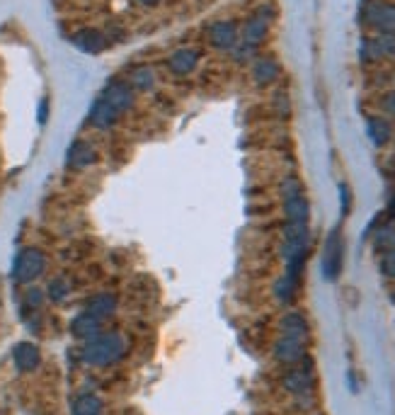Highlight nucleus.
Instances as JSON below:
<instances>
[{
  "instance_id": "obj_36",
  "label": "nucleus",
  "mask_w": 395,
  "mask_h": 415,
  "mask_svg": "<svg viewBox=\"0 0 395 415\" xmlns=\"http://www.w3.org/2000/svg\"><path fill=\"white\" fill-rule=\"evenodd\" d=\"M391 301L395 304V287H393V292H391Z\"/></svg>"
},
{
  "instance_id": "obj_21",
  "label": "nucleus",
  "mask_w": 395,
  "mask_h": 415,
  "mask_svg": "<svg viewBox=\"0 0 395 415\" xmlns=\"http://www.w3.org/2000/svg\"><path fill=\"white\" fill-rule=\"evenodd\" d=\"M366 134H368V139H371V144L381 149V146H386L388 141H391L393 127L386 117H368L366 119Z\"/></svg>"
},
{
  "instance_id": "obj_8",
  "label": "nucleus",
  "mask_w": 395,
  "mask_h": 415,
  "mask_svg": "<svg viewBox=\"0 0 395 415\" xmlns=\"http://www.w3.org/2000/svg\"><path fill=\"white\" fill-rule=\"evenodd\" d=\"M284 388H286L289 393H293V396H308L310 391H313V386H315V374H313V365L310 362H305L303 365V360L298 362V365H293L291 369L284 374Z\"/></svg>"
},
{
  "instance_id": "obj_35",
  "label": "nucleus",
  "mask_w": 395,
  "mask_h": 415,
  "mask_svg": "<svg viewBox=\"0 0 395 415\" xmlns=\"http://www.w3.org/2000/svg\"><path fill=\"white\" fill-rule=\"evenodd\" d=\"M136 3L144 5V8H155V5L160 3V0H136Z\"/></svg>"
},
{
  "instance_id": "obj_7",
  "label": "nucleus",
  "mask_w": 395,
  "mask_h": 415,
  "mask_svg": "<svg viewBox=\"0 0 395 415\" xmlns=\"http://www.w3.org/2000/svg\"><path fill=\"white\" fill-rule=\"evenodd\" d=\"M308 248H310V229H308V224H286V226H284V243H282L284 260L308 255Z\"/></svg>"
},
{
  "instance_id": "obj_20",
  "label": "nucleus",
  "mask_w": 395,
  "mask_h": 415,
  "mask_svg": "<svg viewBox=\"0 0 395 415\" xmlns=\"http://www.w3.org/2000/svg\"><path fill=\"white\" fill-rule=\"evenodd\" d=\"M88 313H92V316H97L99 320L109 318L114 311H117V297L109 292H99L95 294V297L88 299Z\"/></svg>"
},
{
  "instance_id": "obj_31",
  "label": "nucleus",
  "mask_w": 395,
  "mask_h": 415,
  "mask_svg": "<svg viewBox=\"0 0 395 415\" xmlns=\"http://www.w3.org/2000/svg\"><path fill=\"white\" fill-rule=\"evenodd\" d=\"M378 107H381V112L386 114V117L395 119V90L383 93L381 100H378Z\"/></svg>"
},
{
  "instance_id": "obj_4",
  "label": "nucleus",
  "mask_w": 395,
  "mask_h": 415,
  "mask_svg": "<svg viewBox=\"0 0 395 415\" xmlns=\"http://www.w3.org/2000/svg\"><path fill=\"white\" fill-rule=\"evenodd\" d=\"M44 270H46V255L39 248H25L15 257L13 277L20 285H32V282L44 275Z\"/></svg>"
},
{
  "instance_id": "obj_3",
  "label": "nucleus",
  "mask_w": 395,
  "mask_h": 415,
  "mask_svg": "<svg viewBox=\"0 0 395 415\" xmlns=\"http://www.w3.org/2000/svg\"><path fill=\"white\" fill-rule=\"evenodd\" d=\"M342 267H345V236H342V229L337 226V229L328 233V238H325L323 277L328 282H335L342 275Z\"/></svg>"
},
{
  "instance_id": "obj_12",
  "label": "nucleus",
  "mask_w": 395,
  "mask_h": 415,
  "mask_svg": "<svg viewBox=\"0 0 395 415\" xmlns=\"http://www.w3.org/2000/svg\"><path fill=\"white\" fill-rule=\"evenodd\" d=\"M305 357V340L303 338H289V335H282V338L274 343V360L282 362V365H298Z\"/></svg>"
},
{
  "instance_id": "obj_25",
  "label": "nucleus",
  "mask_w": 395,
  "mask_h": 415,
  "mask_svg": "<svg viewBox=\"0 0 395 415\" xmlns=\"http://www.w3.org/2000/svg\"><path fill=\"white\" fill-rule=\"evenodd\" d=\"M99 413H102V401L97 396H90V393L76 398V403H73V415H99Z\"/></svg>"
},
{
  "instance_id": "obj_10",
  "label": "nucleus",
  "mask_w": 395,
  "mask_h": 415,
  "mask_svg": "<svg viewBox=\"0 0 395 415\" xmlns=\"http://www.w3.org/2000/svg\"><path fill=\"white\" fill-rule=\"evenodd\" d=\"M102 100L107 104H112L119 114H124L136 104V90L129 86V81H112L104 88Z\"/></svg>"
},
{
  "instance_id": "obj_15",
  "label": "nucleus",
  "mask_w": 395,
  "mask_h": 415,
  "mask_svg": "<svg viewBox=\"0 0 395 415\" xmlns=\"http://www.w3.org/2000/svg\"><path fill=\"white\" fill-rule=\"evenodd\" d=\"M73 44L81 51H85V54L97 56L107 49V36L99 32V29H81V32H76V36H73Z\"/></svg>"
},
{
  "instance_id": "obj_32",
  "label": "nucleus",
  "mask_w": 395,
  "mask_h": 415,
  "mask_svg": "<svg viewBox=\"0 0 395 415\" xmlns=\"http://www.w3.org/2000/svg\"><path fill=\"white\" fill-rule=\"evenodd\" d=\"M257 49H252V46L243 44V41H238V46L233 49V59L238 61V64H245V61L252 59V54H255Z\"/></svg>"
},
{
  "instance_id": "obj_17",
  "label": "nucleus",
  "mask_w": 395,
  "mask_h": 415,
  "mask_svg": "<svg viewBox=\"0 0 395 415\" xmlns=\"http://www.w3.org/2000/svg\"><path fill=\"white\" fill-rule=\"evenodd\" d=\"M13 362L20 372H34L41 365V352L32 343H20L13 350Z\"/></svg>"
},
{
  "instance_id": "obj_11",
  "label": "nucleus",
  "mask_w": 395,
  "mask_h": 415,
  "mask_svg": "<svg viewBox=\"0 0 395 415\" xmlns=\"http://www.w3.org/2000/svg\"><path fill=\"white\" fill-rule=\"evenodd\" d=\"M97 149L90 144V141L85 139H78L73 141L71 146H68V154H66V165L71 168V170H85V168H90L97 163Z\"/></svg>"
},
{
  "instance_id": "obj_30",
  "label": "nucleus",
  "mask_w": 395,
  "mask_h": 415,
  "mask_svg": "<svg viewBox=\"0 0 395 415\" xmlns=\"http://www.w3.org/2000/svg\"><path fill=\"white\" fill-rule=\"evenodd\" d=\"M378 270H381L383 277L395 280V250H391V253H386L381 257V262H378Z\"/></svg>"
},
{
  "instance_id": "obj_29",
  "label": "nucleus",
  "mask_w": 395,
  "mask_h": 415,
  "mask_svg": "<svg viewBox=\"0 0 395 415\" xmlns=\"http://www.w3.org/2000/svg\"><path fill=\"white\" fill-rule=\"evenodd\" d=\"M25 306H29V308H41L44 306V292H41L39 287H29L27 292H25Z\"/></svg>"
},
{
  "instance_id": "obj_22",
  "label": "nucleus",
  "mask_w": 395,
  "mask_h": 415,
  "mask_svg": "<svg viewBox=\"0 0 395 415\" xmlns=\"http://www.w3.org/2000/svg\"><path fill=\"white\" fill-rule=\"evenodd\" d=\"M279 328H282V335L305 340V335H308V320H305V316L301 311H291L279 320Z\"/></svg>"
},
{
  "instance_id": "obj_23",
  "label": "nucleus",
  "mask_w": 395,
  "mask_h": 415,
  "mask_svg": "<svg viewBox=\"0 0 395 415\" xmlns=\"http://www.w3.org/2000/svg\"><path fill=\"white\" fill-rule=\"evenodd\" d=\"M155 83H158V78L151 66H139L129 73V86L134 88L136 93H151L153 88H155Z\"/></svg>"
},
{
  "instance_id": "obj_33",
  "label": "nucleus",
  "mask_w": 395,
  "mask_h": 415,
  "mask_svg": "<svg viewBox=\"0 0 395 415\" xmlns=\"http://www.w3.org/2000/svg\"><path fill=\"white\" fill-rule=\"evenodd\" d=\"M340 207H342V214H349L352 212V190L349 185H340Z\"/></svg>"
},
{
  "instance_id": "obj_28",
  "label": "nucleus",
  "mask_w": 395,
  "mask_h": 415,
  "mask_svg": "<svg viewBox=\"0 0 395 415\" xmlns=\"http://www.w3.org/2000/svg\"><path fill=\"white\" fill-rule=\"evenodd\" d=\"M279 192H282V199H293V197H301L303 194V182L298 180L296 175H286L279 185Z\"/></svg>"
},
{
  "instance_id": "obj_16",
  "label": "nucleus",
  "mask_w": 395,
  "mask_h": 415,
  "mask_svg": "<svg viewBox=\"0 0 395 415\" xmlns=\"http://www.w3.org/2000/svg\"><path fill=\"white\" fill-rule=\"evenodd\" d=\"M119 117H122V114H119L117 109L112 107V104L104 102L102 97H99L97 102L92 104V109H90V124L95 129H99V131L112 129L114 124L119 122Z\"/></svg>"
},
{
  "instance_id": "obj_34",
  "label": "nucleus",
  "mask_w": 395,
  "mask_h": 415,
  "mask_svg": "<svg viewBox=\"0 0 395 415\" xmlns=\"http://www.w3.org/2000/svg\"><path fill=\"white\" fill-rule=\"evenodd\" d=\"M46 109H49V102H46V100H41V104H39V124L46 122Z\"/></svg>"
},
{
  "instance_id": "obj_27",
  "label": "nucleus",
  "mask_w": 395,
  "mask_h": 415,
  "mask_svg": "<svg viewBox=\"0 0 395 415\" xmlns=\"http://www.w3.org/2000/svg\"><path fill=\"white\" fill-rule=\"evenodd\" d=\"M68 294H71V285H68V280H63V277L51 280L49 287H46V297H49L51 301H56V304H61L63 299H68Z\"/></svg>"
},
{
  "instance_id": "obj_18",
  "label": "nucleus",
  "mask_w": 395,
  "mask_h": 415,
  "mask_svg": "<svg viewBox=\"0 0 395 415\" xmlns=\"http://www.w3.org/2000/svg\"><path fill=\"white\" fill-rule=\"evenodd\" d=\"M71 333L76 335V338H81V340H85V343H88V340H92L95 335L102 333V320L85 311V313H81V316L73 318Z\"/></svg>"
},
{
  "instance_id": "obj_2",
  "label": "nucleus",
  "mask_w": 395,
  "mask_h": 415,
  "mask_svg": "<svg viewBox=\"0 0 395 415\" xmlns=\"http://www.w3.org/2000/svg\"><path fill=\"white\" fill-rule=\"evenodd\" d=\"M361 20L376 34H395V3L393 0H368L361 10Z\"/></svg>"
},
{
  "instance_id": "obj_13",
  "label": "nucleus",
  "mask_w": 395,
  "mask_h": 415,
  "mask_svg": "<svg viewBox=\"0 0 395 415\" xmlns=\"http://www.w3.org/2000/svg\"><path fill=\"white\" fill-rule=\"evenodd\" d=\"M199 66V51L189 49V46H182V49H175L167 59V68H170L172 76L184 78L189 73H194Z\"/></svg>"
},
{
  "instance_id": "obj_24",
  "label": "nucleus",
  "mask_w": 395,
  "mask_h": 415,
  "mask_svg": "<svg viewBox=\"0 0 395 415\" xmlns=\"http://www.w3.org/2000/svg\"><path fill=\"white\" fill-rule=\"evenodd\" d=\"M373 250H376L378 255H386L395 250V224H381L376 231H373Z\"/></svg>"
},
{
  "instance_id": "obj_19",
  "label": "nucleus",
  "mask_w": 395,
  "mask_h": 415,
  "mask_svg": "<svg viewBox=\"0 0 395 415\" xmlns=\"http://www.w3.org/2000/svg\"><path fill=\"white\" fill-rule=\"evenodd\" d=\"M284 219H286V224H308L310 202L305 199V194L293 199H284Z\"/></svg>"
},
{
  "instance_id": "obj_14",
  "label": "nucleus",
  "mask_w": 395,
  "mask_h": 415,
  "mask_svg": "<svg viewBox=\"0 0 395 415\" xmlns=\"http://www.w3.org/2000/svg\"><path fill=\"white\" fill-rule=\"evenodd\" d=\"M282 76V66L274 56H260V59L252 64V81L257 83L260 88H267L272 83L279 81Z\"/></svg>"
},
{
  "instance_id": "obj_9",
  "label": "nucleus",
  "mask_w": 395,
  "mask_h": 415,
  "mask_svg": "<svg viewBox=\"0 0 395 415\" xmlns=\"http://www.w3.org/2000/svg\"><path fill=\"white\" fill-rule=\"evenodd\" d=\"M209 44L219 51H233L240 41V29L230 20H219L209 27Z\"/></svg>"
},
{
  "instance_id": "obj_6",
  "label": "nucleus",
  "mask_w": 395,
  "mask_h": 415,
  "mask_svg": "<svg viewBox=\"0 0 395 415\" xmlns=\"http://www.w3.org/2000/svg\"><path fill=\"white\" fill-rule=\"evenodd\" d=\"M361 64H376L383 59H395V34H373L359 44Z\"/></svg>"
},
{
  "instance_id": "obj_5",
  "label": "nucleus",
  "mask_w": 395,
  "mask_h": 415,
  "mask_svg": "<svg viewBox=\"0 0 395 415\" xmlns=\"http://www.w3.org/2000/svg\"><path fill=\"white\" fill-rule=\"evenodd\" d=\"M272 20H274V8L272 5H262L260 10H255V13L245 20L243 29H240V41L252 46V49H257V46L267 39V34H270Z\"/></svg>"
},
{
  "instance_id": "obj_26",
  "label": "nucleus",
  "mask_w": 395,
  "mask_h": 415,
  "mask_svg": "<svg viewBox=\"0 0 395 415\" xmlns=\"http://www.w3.org/2000/svg\"><path fill=\"white\" fill-rule=\"evenodd\" d=\"M298 285H301V282H296V280H291V277L284 275L282 280H279L277 285H274V294H277L279 301L291 304L293 297H296V292H298Z\"/></svg>"
},
{
  "instance_id": "obj_1",
  "label": "nucleus",
  "mask_w": 395,
  "mask_h": 415,
  "mask_svg": "<svg viewBox=\"0 0 395 415\" xmlns=\"http://www.w3.org/2000/svg\"><path fill=\"white\" fill-rule=\"evenodd\" d=\"M129 352V340L122 333H99L81 350V360L90 367H112Z\"/></svg>"
}]
</instances>
